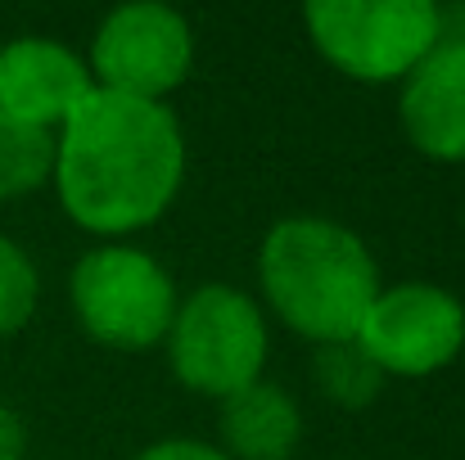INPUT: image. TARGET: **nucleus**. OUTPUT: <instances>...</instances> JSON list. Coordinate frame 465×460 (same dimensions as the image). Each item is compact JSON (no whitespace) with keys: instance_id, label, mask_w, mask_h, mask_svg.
<instances>
[{"instance_id":"1","label":"nucleus","mask_w":465,"mask_h":460,"mask_svg":"<svg viewBox=\"0 0 465 460\" xmlns=\"http://www.w3.org/2000/svg\"><path fill=\"white\" fill-rule=\"evenodd\" d=\"M54 190L64 212L91 235L154 226L185 181V136L172 109L91 91L54 132Z\"/></svg>"},{"instance_id":"2","label":"nucleus","mask_w":465,"mask_h":460,"mask_svg":"<svg viewBox=\"0 0 465 460\" xmlns=\"http://www.w3.org/2000/svg\"><path fill=\"white\" fill-rule=\"evenodd\" d=\"M258 285L281 325L312 343L357 338L366 307L384 289L361 235L330 217L276 221L258 249Z\"/></svg>"},{"instance_id":"3","label":"nucleus","mask_w":465,"mask_h":460,"mask_svg":"<svg viewBox=\"0 0 465 460\" xmlns=\"http://www.w3.org/2000/svg\"><path fill=\"white\" fill-rule=\"evenodd\" d=\"M172 375L203 397H235L262 379L267 366V316L235 285H199L176 303L167 329Z\"/></svg>"},{"instance_id":"4","label":"nucleus","mask_w":465,"mask_h":460,"mask_svg":"<svg viewBox=\"0 0 465 460\" xmlns=\"http://www.w3.org/2000/svg\"><path fill=\"white\" fill-rule=\"evenodd\" d=\"M68 299L82 329L118 352L163 343L181 303L167 267L136 244H100L82 253L68 276Z\"/></svg>"},{"instance_id":"5","label":"nucleus","mask_w":465,"mask_h":460,"mask_svg":"<svg viewBox=\"0 0 465 460\" xmlns=\"http://www.w3.org/2000/svg\"><path fill=\"white\" fill-rule=\"evenodd\" d=\"M303 23L325 64L371 86L402 82L439 45L430 0H312Z\"/></svg>"},{"instance_id":"6","label":"nucleus","mask_w":465,"mask_h":460,"mask_svg":"<svg viewBox=\"0 0 465 460\" xmlns=\"http://www.w3.org/2000/svg\"><path fill=\"white\" fill-rule=\"evenodd\" d=\"M190 64H194V32L185 14L154 0H132L104 14L86 68L100 91L163 104V95H172L190 77Z\"/></svg>"},{"instance_id":"7","label":"nucleus","mask_w":465,"mask_h":460,"mask_svg":"<svg viewBox=\"0 0 465 460\" xmlns=\"http://www.w3.org/2000/svg\"><path fill=\"white\" fill-rule=\"evenodd\" d=\"M361 352L389 375L425 379L457 361L465 347V307L430 280H402L375 294L357 329Z\"/></svg>"},{"instance_id":"8","label":"nucleus","mask_w":465,"mask_h":460,"mask_svg":"<svg viewBox=\"0 0 465 460\" xmlns=\"http://www.w3.org/2000/svg\"><path fill=\"white\" fill-rule=\"evenodd\" d=\"M95 91L91 68L50 36L0 45V118L59 132L64 118Z\"/></svg>"},{"instance_id":"9","label":"nucleus","mask_w":465,"mask_h":460,"mask_svg":"<svg viewBox=\"0 0 465 460\" xmlns=\"http://www.w3.org/2000/svg\"><path fill=\"white\" fill-rule=\"evenodd\" d=\"M402 132L434 162H465V41H439L402 77Z\"/></svg>"},{"instance_id":"10","label":"nucleus","mask_w":465,"mask_h":460,"mask_svg":"<svg viewBox=\"0 0 465 460\" xmlns=\"http://www.w3.org/2000/svg\"><path fill=\"white\" fill-rule=\"evenodd\" d=\"M222 452L231 460H290L303 443V411L281 384H249L222 402Z\"/></svg>"},{"instance_id":"11","label":"nucleus","mask_w":465,"mask_h":460,"mask_svg":"<svg viewBox=\"0 0 465 460\" xmlns=\"http://www.w3.org/2000/svg\"><path fill=\"white\" fill-rule=\"evenodd\" d=\"M312 384L325 402L343 406V411H361L380 397L384 388V370L361 352L357 338H343V343H316V357H312Z\"/></svg>"},{"instance_id":"12","label":"nucleus","mask_w":465,"mask_h":460,"mask_svg":"<svg viewBox=\"0 0 465 460\" xmlns=\"http://www.w3.org/2000/svg\"><path fill=\"white\" fill-rule=\"evenodd\" d=\"M54 176V132L0 118V203L36 194Z\"/></svg>"},{"instance_id":"13","label":"nucleus","mask_w":465,"mask_h":460,"mask_svg":"<svg viewBox=\"0 0 465 460\" xmlns=\"http://www.w3.org/2000/svg\"><path fill=\"white\" fill-rule=\"evenodd\" d=\"M36 303H41V271L32 253L18 240L0 235V338L18 334L32 320Z\"/></svg>"},{"instance_id":"14","label":"nucleus","mask_w":465,"mask_h":460,"mask_svg":"<svg viewBox=\"0 0 465 460\" xmlns=\"http://www.w3.org/2000/svg\"><path fill=\"white\" fill-rule=\"evenodd\" d=\"M132 460H231L222 447H213V443H199V438H167V443H154V447H145L141 456Z\"/></svg>"},{"instance_id":"15","label":"nucleus","mask_w":465,"mask_h":460,"mask_svg":"<svg viewBox=\"0 0 465 460\" xmlns=\"http://www.w3.org/2000/svg\"><path fill=\"white\" fill-rule=\"evenodd\" d=\"M27 456V425L14 406L0 402V460H23Z\"/></svg>"}]
</instances>
